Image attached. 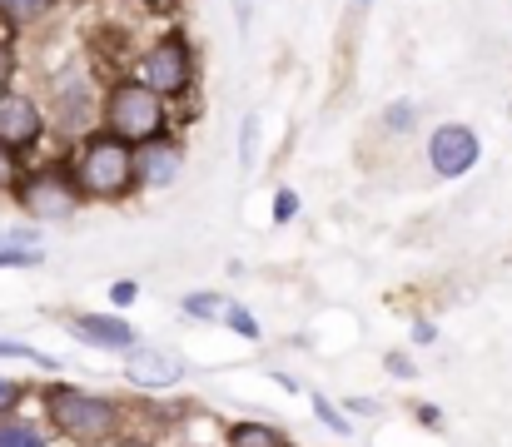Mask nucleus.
Masks as SVG:
<instances>
[{
  "mask_svg": "<svg viewBox=\"0 0 512 447\" xmlns=\"http://www.w3.org/2000/svg\"><path fill=\"white\" fill-rule=\"evenodd\" d=\"M40 408H45V423L75 447L110 443L120 433V423H125V408L115 398L75 388V383H45L40 388Z\"/></svg>",
  "mask_w": 512,
  "mask_h": 447,
  "instance_id": "1",
  "label": "nucleus"
},
{
  "mask_svg": "<svg viewBox=\"0 0 512 447\" xmlns=\"http://www.w3.org/2000/svg\"><path fill=\"white\" fill-rule=\"evenodd\" d=\"M70 179L80 189V199H100V204H115V199H130L140 189V174H135V149L105 130H90L75 159H70Z\"/></svg>",
  "mask_w": 512,
  "mask_h": 447,
  "instance_id": "2",
  "label": "nucleus"
},
{
  "mask_svg": "<svg viewBox=\"0 0 512 447\" xmlns=\"http://www.w3.org/2000/svg\"><path fill=\"white\" fill-rule=\"evenodd\" d=\"M100 130L125 140L130 149H140L160 135H170V110L140 75H120L100 95Z\"/></svg>",
  "mask_w": 512,
  "mask_h": 447,
  "instance_id": "3",
  "label": "nucleus"
},
{
  "mask_svg": "<svg viewBox=\"0 0 512 447\" xmlns=\"http://www.w3.org/2000/svg\"><path fill=\"white\" fill-rule=\"evenodd\" d=\"M194 75H199V55H194V40L184 30H165L160 40H150L140 50V80L170 105L184 100L194 90Z\"/></svg>",
  "mask_w": 512,
  "mask_h": 447,
  "instance_id": "4",
  "label": "nucleus"
},
{
  "mask_svg": "<svg viewBox=\"0 0 512 447\" xmlns=\"http://www.w3.org/2000/svg\"><path fill=\"white\" fill-rule=\"evenodd\" d=\"M20 214H30V224H60V219H75L80 214V189L70 179V169H35V174H20V184L10 189Z\"/></svg>",
  "mask_w": 512,
  "mask_h": 447,
  "instance_id": "5",
  "label": "nucleus"
},
{
  "mask_svg": "<svg viewBox=\"0 0 512 447\" xmlns=\"http://www.w3.org/2000/svg\"><path fill=\"white\" fill-rule=\"evenodd\" d=\"M120 373H125V383L140 388V393H170V388H179V383L189 378V358H184L179 348L145 343V338H140V343L120 358Z\"/></svg>",
  "mask_w": 512,
  "mask_h": 447,
  "instance_id": "6",
  "label": "nucleus"
},
{
  "mask_svg": "<svg viewBox=\"0 0 512 447\" xmlns=\"http://www.w3.org/2000/svg\"><path fill=\"white\" fill-rule=\"evenodd\" d=\"M478 159H483V140H478L473 125L448 120V125H438V130L428 135V169H433L438 179H463Z\"/></svg>",
  "mask_w": 512,
  "mask_h": 447,
  "instance_id": "7",
  "label": "nucleus"
},
{
  "mask_svg": "<svg viewBox=\"0 0 512 447\" xmlns=\"http://www.w3.org/2000/svg\"><path fill=\"white\" fill-rule=\"evenodd\" d=\"M65 328H70L75 343H85L95 353H115V358H125L140 343V328L130 318H120V313H70Z\"/></svg>",
  "mask_w": 512,
  "mask_h": 447,
  "instance_id": "8",
  "label": "nucleus"
},
{
  "mask_svg": "<svg viewBox=\"0 0 512 447\" xmlns=\"http://www.w3.org/2000/svg\"><path fill=\"white\" fill-rule=\"evenodd\" d=\"M40 140H45V110H40L30 95L5 90V95H0V149H10V154L20 159V154H30Z\"/></svg>",
  "mask_w": 512,
  "mask_h": 447,
  "instance_id": "9",
  "label": "nucleus"
},
{
  "mask_svg": "<svg viewBox=\"0 0 512 447\" xmlns=\"http://www.w3.org/2000/svg\"><path fill=\"white\" fill-rule=\"evenodd\" d=\"M95 115H100V95L90 90L85 70H80V65H75V70H65V75L55 80V125H60V130L85 135Z\"/></svg>",
  "mask_w": 512,
  "mask_h": 447,
  "instance_id": "10",
  "label": "nucleus"
},
{
  "mask_svg": "<svg viewBox=\"0 0 512 447\" xmlns=\"http://www.w3.org/2000/svg\"><path fill=\"white\" fill-rule=\"evenodd\" d=\"M135 174H140L145 189H170L174 179L184 174V145L174 135H160V140L140 145L135 149Z\"/></svg>",
  "mask_w": 512,
  "mask_h": 447,
  "instance_id": "11",
  "label": "nucleus"
},
{
  "mask_svg": "<svg viewBox=\"0 0 512 447\" xmlns=\"http://www.w3.org/2000/svg\"><path fill=\"white\" fill-rule=\"evenodd\" d=\"M224 447H299L289 443L274 423H264V418H239V423H229L224 428Z\"/></svg>",
  "mask_w": 512,
  "mask_h": 447,
  "instance_id": "12",
  "label": "nucleus"
},
{
  "mask_svg": "<svg viewBox=\"0 0 512 447\" xmlns=\"http://www.w3.org/2000/svg\"><path fill=\"white\" fill-rule=\"evenodd\" d=\"M0 447H50V433L35 418L10 413V418H0Z\"/></svg>",
  "mask_w": 512,
  "mask_h": 447,
  "instance_id": "13",
  "label": "nucleus"
},
{
  "mask_svg": "<svg viewBox=\"0 0 512 447\" xmlns=\"http://www.w3.org/2000/svg\"><path fill=\"white\" fill-rule=\"evenodd\" d=\"M224 303H229V294H219V289H194V294L179 298V313L194 318V323H219Z\"/></svg>",
  "mask_w": 512,
  "mask_h": 447,
  "instance_id": "14",
  "label": "nucleus"
},
{
  "mask_svg": "<svg viewBox=\"0 0 512 447\" xmlns=\"http://www.w3.org/2000/svg\"><path fill=\"white\" fill-rule=\"evenodd\" d=\"M309 408H314V418L334 433V438H353V418L343 413L339 403L329 398V393H319V388H309Z\"/></svg>",
  "mask_w": 512,
  "mask_h": 447,
  "instance_id": "15",
  "label": "nucleus"
},
{
  "mask_svg": "<svg viewBox=\"0 0 512 447\" xmlns=\"http://www.w3.org/2000/svg\"><path fill=\"white\" fill-rule=\"evenodd\" d=\"M259 140H264V115L249 110L244 125H239V169H244V174L259 169Z\"/></svg>",
  "mask_w": 512,
  "mask_h": 447,
  "instance_id": "16",
  "label": "nucleus"
},
{
  "mask_svg": "<svg viewBox=\"0 0 512 447\" xmlns=\"http://www.w3.org/2000/svg\"><path fill=\"white\" fill-rule=\"evenodd\" d=\"M0 358L10 363H30V368H45V373H60V358L35 348V343H20V338H0Z\"/></svg>",
  "mask_w": 512,
  "mask_h": 447,
  "instance_id": "17",
  "label": "nucleus"
},
{
  "mask_svg": "<svg viewBox=\"0 0 512 447\" xmlns=\"http://www.w3.org/2000/svg\"><path fill=\"white\" fill-rule=\"evenodd\" d=\"M219 323H224V328H229L234 338H244V343H259V338H264L259 318H254V313H249V308H244L239 298H229V303H224V318H219Z\"/></svg>",
  "mask_w": 512,
  "mask_h": 447,
  "instance_id": "18",
  "label": "nucleus"
},
{
  "mask_svg": "<svg viewBox=\"0 0 512 447\" xmlns=\"http://www.w3.org/2000/svg\"><path fill=\"white\" fill-rule=\"evenodd\" d=\"M383 130H388V135H413V130H418V105H413V100H393V105L383 110Z\"/></svg>",
  "mask_w": 512,
  "mask_h": 447,
  "instance_id": "19",
  "label": "nucleus"
},
{
  "mask_svg": "<svg viewBox=\"0 0 512 447\" xmlns=\"http://www.w3.org/2000/svg\"><path fill=\"white\" fill-rule=\"evenodd\" d=\"M50 5H55V0H0V15L15 20V25H30V20H40Z\"/></svg>",
  "mask_w": 512,
  "mask_h": 447,
  "instance_id": "20",
  "label": "nucleus"
},
{
  "mask_svg": "<svg viewBox=\"0 0 512 447\" xmlns=\"http://www.w3.org/2000/svg\"><path fill=\"white\" fill-rule=\"evenodd\" d=\"M299 209H304V199H299V189H274V209H269V219L274 224H294L299 219Z\"/></svg>",
  "mask_w": 512,
  "mask_h": 447,
  "instance_id": "21",
  "label": "nucleus"
},
{
  "mask_svg": "<svg viewBox=\"0 0 512 447\" xmlns=\"http://www.w3.org/2000/svg\"><path fill=\"white\" fill-rule=\"evenodd\" d=\"M383 368H388V378H398V383H413V378H418V363H413L408 348H388V353H383Z\"/></svg>",
  "mask_w": 512,
  "mask_h": 447,
  "instance_id": "22",
  "label": "nucleus"
},
{
  "mask_svg": "<svg viewBox=\"0 0 512 447\" xmlns=\"http://www.w3.org/2000/svg\"><path fill=\"white\" fill-rule=\"evenodd\" d=\"M0 249H40V229L35 224H10V229H0Z\"/></svg>",
  "mask_w": 512,
  "mask_h": 447,
  "instance_id": "23",
  "label": "nucleus"
},
{
  "mask_svg": "<svg viewBox=\"0 0 512 447\" xmlns=\"http://www.w3.org/2000/svg\"><path fill=\"white\" fill-rule=\"evenodd\" d=\"M45 254L40 249H0V269H40Z\"/></svg>",
  "mask_w": 512,
  "mask_h": 447,
  "instance_id": "24",
  "label": "nucleus"
},
{
  "mask_svg": "<svg viewBox=\"0 0 512 447\" xmlns=\"http://www.w3.org/2000/svg\"><path fill=\"white\" fill-rule=\"evenodd\" d=\"M20 403H25V383H15V378H0V418L20 413Z\"/></svg>",
  "mask_w": 512,
  "mask_h": 447,
  "instance_id": "25",
  "label": "nucleus"
},
{
  "mask_svg": "<svg viewBox=\"0 0 512 447\" xmlns=\"http://www.w3.org/2000/svg\"><path fill=\"white\" fill-rule=\"evenodd\" d=\"M339 408H343V413H353V418H383V413H388L378 398H358V393H348Z\"/></svg>",
  "mask_w": 512,
  "mask_h": 447,
  "instance_id": "26",
  "label": "nucleus"
},
{
  "mask_svg": "<svg viewBox=\"0 0 512 447\" xmlns=\"http://www.w3.org/2000/svg\"><path fill=\"white\" fill-rule=\"evenodd\" d=\"M140 303V284L135 279H115L110 284V308H135Z\"/></svg>",
  "mask_w": 512,
  "mask_h": 447,
  "instance_id": "27",
  "label": "nucleus"
},
{
  "mask_svg": "<svg viewBox=\"0 0 512 447\" xmlns=\"http://www.w3.org/2000/svg\"><path fill=\"white\" fill-rule=\"evenodd\" d=\"M408 343H413V348H433V343H438V323L418 318V323L408 328Z\"/></svg>",
  "mask_w": 512,
  "mask_h": 447,
  "instance_id": "28",
  "label": "nucleus"
},
{
  "mask_svg": "<svg viewBox=\"0 0 512 447\" xmlns=\"http://www.w3.org/2000/svg\"><path fill=\"white\" fill-rule=\"evenodd\" d=\"M413 418H418V428H443V408L438 403H413Z\"/></svg>",
  "mask_w": 512,
  "mask_h": 447,
  "instance_id": "29",
  "label": "nucleus"
},
{
  "mask_svg": "<svg viewBox=\"0 0 512 447\" xmlns=\"http://www.w3.org/2000/svg\"><path fill=\"white\" fill-rule=\"evenodd\" d=\"M20 184V159L10 149H0V189H15Z\"/></svg>",
  "mask_w": 512,
  "mask_h": 447,
  "instance_id": "30",
  "label": "nucleus"
},
{
  "mask_svg": "<svg viewBox=\"0 0 512 447\" xmlns=\"http://www.w3.org/2000/svg\"><path fill=\"white\" fill-rule=\"evenodd\" d=\"M10 80H15V50L0 40V95L10 90Z\"/></svg>",
  "mask_w": 512,
  "mask_h": 447,
  "instance_id": "31",
  "label": "nucleus"
},
{
  "mask_svg": "<svg viewBox=\"0 0 512 447\" xmlns=\"http://www.w3.org/2000/svg\"><path fill=\"white\" fill-rule=\"evenodd\" d=\"M234 20H239V35H249V25H254V0H234Z\"/></svg>",
  "mask_w": 512,
  "mask_h": 447,
  "instance_id": "32",
  "label": "nucleus"
},
{
  "mask_svg": "<svg viewBox=\"0 0 512 447\" xmlns=\"http://www.w3.org/2000/svg\"><path fill=\"white\" fill-rule=\"evenodd\" d=\"M135 5H145L150 15H170V10H179V0H135Z\"/></svg>",
  "mask_w": 512,
  "mask_h": 447,
  "instance_id": "33",
  "label": "nucleus"
},
{
  "mask_svg": "<svg viewBox=\"0 0 512 447\" xmlns=\"http://www.w3.org/2000/svg\"><path fill=\"white\" fill-rule=\"evenodd\" d=\"M353 5H373V0H353Z\"/></svg>",
  "mask_w": 512,
  "mask_h": 447,
  "instance_id": "34",
  "label": "nucleus"
}]
</instances>
